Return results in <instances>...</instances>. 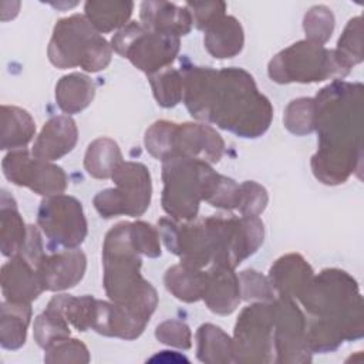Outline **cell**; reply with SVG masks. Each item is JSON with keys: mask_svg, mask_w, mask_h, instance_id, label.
Segmentation results:
<instances>
[{"mask_svg": "<svg viewBox=\"0 0 364 364\" xmlns=\"http://www.w3.org/2000/svg\"><path fill=\"white\" fill-rule=\"evenodd\" d=\"M182 77V98L193 118L242 138H257L269 129L273 107L243 68L185 65Z\"/></svg>", "mask_w": 364, "mask_h": 364, "instance_id": "obj_1", "label": "cell"}, {"mask_svg": "<svg viewBox=\"0 0 364 364\" xmlns=\"http://www.w3.org/2000/svg\"><path fill=\"white\" fill-rule=\"evenodd\" d=\"M318 148L311 158L314 176L338 185L363 164V84L333 81L314 98Z\"/></svg>", "mask_w": 364, "mask_h": 364, "instance_id": "obj_2", "label": "cell"}, {"mask_svg": "<svg viewBox=\"0 0 364 364\" xmlns=\"http://www.w3.org/2000/svg\"><path fill=\"white\" fill-rule=\"evenodd\" d=\"M131 222L112 226L102 245L104 289L111 301L151 318L158 304L154 286L141 276V256L131 240Z\"/></svg>", "mask_w": 364, "mask_h": 364, "instance_id": "obj_3", "label": "cell"}, {"mask_svg": "<svg viewBox=\"0 0 364 364\" xmlns=\"http://www.w3.org/2000/svg\"><path fill=\"white\" fill-rule=\"evenodd\" d=\"M311 320L336 327L346 340L363 337V299L354 277L340 269L313 276L299 297Z\"/></svg>", "mask_w": 364, "mask_h": 364, "instance_id": "obj_4", "label": "cell"}, {"mask_svg": "<svg viewBox=\"0 0 364 364\" xmlns=\"http://www.w3.org/2000/svg\"><path fill=\"white\" fill-rule=\"evenodd\" d=\"M47 54L57 68L81 67L84 71L97 73L109 64L112 47L85 14H73L55 23Z\"/></svg>", "mask_w": 364, "mask_h": 364, "instance_id": "obj_5", "label": "cell"}, {"mask_svg": "<svg viewBox=\"0 0 364 364\" xmlns=\"http://www.w3.org/2000/svg\"><path fill=\"white\" fill-rule=\"evenodd\" d=\"M220 173L199 159L173 158L162 162V209L175 220H193L200 200L208 202Z\"/></svg>", "mask_w": 364, "mask_h": 364, "instance_id": "obj_6", "label": "cell"}, {"mask_svg": "<svg viewBox=\"0 0 364 364\" xmlns=\"http://www.w3.org/2000/svg\"><path fill=\"white\" fill-rule=\"evenodd\" d=\"M144 142L146 151L162 162L189 158L216 164L225 152L223 138L206 124H175L161 119L146 129Z\"/></svg>", "mask_w": 364, "mask_h": 364, "instance_id": "obj_7", "label": "cell"}, {"mask_svg": "<svg viewBox=\"0 0 364 364\" xmlns=\"http://www.w3.org/2000/svg\"><path fill=\"white\" fill-rule=\"evenodd\" d=\"M269 77L279 84L338 81L348 75L350 68L336 50L309 40L297 41L277 53L269 63Z\"/></svg>", "mask_w": 364, "mask_h": 364, "instance_id": "obj_8", "label": "cell"}, {"mask_svg": "<svg viewBox=\"0 0 364 364\" xmlns=\"http://www.w3.org/2000/svg\"><path fill=\"white\" fill-rule=\"evenodd\" d=\"M111 179L115 188L104 189L94 198V208L102 218L108 219L119 215L136 218L149 208L152 182L144 164L122 162L117 166Z\"/></svg>", "mask_w": 364, "mask_h": 364, "instance_id": "obj_9", "label": "cell"}, {"mask_svg": "<svg viewBox=\"0 0 364 364\" xmlns=\"http://www.w3.org/2000/svg\"><path fill=\"white\" fill-rule=\"evenodd\" d=\"M179 46V37L151 31L136 21L128 23L111 38L112 50L148 75L169 67Z\"/></svg>", "mask_w": 364, "mask_h": 364, "instance_id": "obj_10", "label": "cell"}, {"mask_svg": "<svg viewBox=\"0 0 364 364\" xmlns=\"http://www.w3.org/2000/svg\"><path fill=\"white\" fill-rule=\"evenodd\" d=\"M215 239L212 264L235 269L263 243L264 226L257 216H209Z\"/></svg>", "mask_w": 364, "mask_h": 364, "instance_id": "obj_11", "label": "cell"}, {"mask_svg": "<svg viewBox=\"0 0 364 364\" xmlns=\"http://www.w3.org/2000/svg\"><path fill=\"white\" fill-rule=\"evenodd\" d=\"M232 340L235 363L274 361L272 301H259L245 307L235 324Z\"/></svg>", "mask_w": 364, "mask_h": 364, "instance_id": "obj_12", "label": "cell"}, {"mask_svg": "<svg viewBox=\"0 0 364 364\" xmlns=\"http://www.w3.org/2000/svg\"><path fill=\"white\" fill-rule=\"evenodd\" d=\"M158 232L166 249L176 255L181 263L196 269L213 263L215 240L209 218L193 222L161 218Z\"/></svg>", "mask_w": 364, "mask_h": 364, "instance_id": "obj_13", "label": "cell"}, {"mask_svg": "<svg viewBox=\"0 0 364 364\" xmlns=\"http://www.w3.org/2000/svg\"><path fill=\"white\" fill-rule=\"evenodd\" d=\"M37 225L57 246L75 249L87 236V219L81 202L70 195H54L41 200Z\"/></svg>", "mask_w": 364, "mask_h": 364, "instance_id": "obj_14", "label": "cell"}, {"mask_svg": "<svg viewBox=\"0 0 364 364\" xmlns=\"http://www.w3.org/2000/svg\"><path fill=\"white\" fill-rule=\"evenodd\" d=\"M3 175L17 186H24L41 196L61 195L67 188V175L61 166L31 156L26 148L13 149L1 161Z\"/></svg>", "mask_w": 364, "mask_h": 364, "instance_id": "obj_15", "label": "cell"}, {"mask_svg": "<svg viewBox=\"0 0 364 364\" xmlns=\"http://www.w3.org/2000/svg\"><path fill=\"white\" fill-rule=\"evenodd\" d=\"M273 310V350L276 363H309L311 351L306 343L307 320L294 299L277 297Z\"/></svg>", "mask_w": 364, "mask_h": 364, "instance_id": "obj_16", "label": "cell"}, {"mask_svg": "<svg viewBox=\"0 0 364 364\" xmlns=\"http://www.w3.org/2000/svg\"><path fill=\"white\" fill-rule=\"evenodd\" d=\"M87 257L80 249L44 255L37 266L44 290L61 291L74 287L84 277Z\"/></svg>", "mask_w": 364, "mask_h": 364, "instance_id": "obj_17", "label": "cell"}, {"mask_svg": "<svg viewBox=\"0 0 364 364\" xmlns=\"http://www.w3.org/2000/svg\"><path fill=\"white\" fill-rule=\"evenodd\" d=\"M149 318L124 304L97 300L91 328L107 337L135 340L144 333Z\"/></svg>", "mask_w": 364, "mask_h": 364, "instance_id": "obj_18", "label": "cell"}, {"mask_svg": "<svg viewBox=\"0 0 364 364\" xmlns=\"http://www.w3.org/2000/svg\"><path fill=\"white\" fill-rule=\"evenodd\" d=\"M44 291L37 269L23 256L16 255L1 266V293L4 300L30 303Z\"/></svg>", "mask_w": 364, "mask_h": 364, "instance_id": "obj_19", "label": "cell"}, {"mask_svg": "<svg viewBox=\"0 0 364 364\" xmlns=\"http://www.w3.org/2000/svg\"><path fill=\"white\" fill-rule=\"evenodd\" d=\"M78 129L70 115L50 118L37 135L31 155L44 161H55L71 152L77 144Z\"/></svg>", "mask_w": 364, "mask_h": 364, "instance_id": "obj_20", "label": "cell"}, {"mask_svg": "<svg viewBox=\"0 0 364 364\" xmlns=\"http://www.w3.org/2000/svg\"><path fill=\"white\" fill-rule=\"evenodd\" d=\"M313 269L299 253L279 257L269 270V282L279 297L299 299L313 277Z\"/></svg>", "mask_w": 364, "mask_h": 364, "instance_id": "obj_21", "label": "cell"}, {"mask_svg": "<svg viewBox=\"0 0 364 364\" xmlns=\"http://www.w3.org/2000/svg\"><path fill=\"white\" fill-rule=\"evenodd\" d=\"M202 300L215 314L226 316L233 313L242 300L239 276L233 269L212 264L208 270V283Z\"/></svg>", "mask_w": 364, "mask_h": 364, "instance_id": "obj_22", "label": "cell"}, {"mask_svg": "<svg viewBox=\"0 0 364 364\" xmlns=\"http://www.w3.org/2000/svg\"><path fill=\"white\" fill-rule=\"evenodd\" d=\"M139 17L141 24L148 30L176 37L186 36L193 26L189 10L169 1L141 3Z\"/></svg>", "mask_w": 364, "mask_h": 364, "instance_id": "obj_23", "label": "cell"}, {"mask_svg": "<svg viewBox=\"0 0 364 364\" xmlns=\"http://www.w3.org/2000/svg\"><path fill=\"white\" fill-rule=\"evenodd\" d=\"M205 48L215 58H232L237 55L245 44L240 21L233 16L223 14L205 30Z\"/></svg>", "mask_w": 364, "mask_h": 364, "instance_id": "obj_24", "label": "cell"}, {"mask_svg": "<svg viewBox=\"0 0 364 364\" xmlns=\"http://www.w3.org/2000/svg\"><path fill=\"white\" fill-rule=\"evenodd\" d=\"M95 95L94 81L82 73H71L55 84V101L60 109L68 115L85 109Z\"/></svg>", "mask_w": 364, "mask_h": 364, "instance_id": "obj_25", "label": "cell"}, {"mask_svg": "<svg viewBox=\"0 0 364 364\" xmlns=\"http://www.w3.org/2000/svg\"><path fill=\"white\" fill-rule=\"evenodd\" d=\"M26 237L27 226L17 210L16 200L3 189L0 198V249L3 256H16L23 247Z\"/></svg>", "mask_w": 364, "mask_h": 364, "instance_id": "obj_26", "label": "cell"}, {"mask_svg": "<svg viewBox=\"0 0 364 364\" xmlns=\"http://www.w3.org/2000/svg\"><path fill=\"white\" fill-rule=\"evenodd\" d=\"M30 318V303H13L3 300L0 316V344L3 348L17 350L24 346Z\"/></svg>", "mask_w": 364, "mask_h": 364, "instance_id": "obj_27", "label": "cell"}, {"mask_svg": "<svg viewBox=\"0 0 364 364\" xmlns=\"http://www.w3.org/2000/svg\"><path fill=\"white\" fill-rule=\"evenodd\" d=\"M164 282L168 291L176 299L185 303H193L203 297L208 283V272L179 263L166 270Z\"/></svg>", "mask_w": 364, "mask_h": 364, "instance_id": "obj_28", "label": "cell"}, {"mask_svg": "<svg viewBox=\"0 0 364 364\" xmlns=\"http://www.w3.org/2000/svg\"><path fill=\"white\" fill-rule=\"evenodd\" d=\"M36 122L23 108L16 105H1V149H20L33 139Z\"/></svg>", "mask_w": 364, "mask_h": 364, "instance_id": "obj_29", "label": "cell"}, {"mask_svg": "<svg viewBox=\"0 0 364 364\" xmlns=\"http://www.w3.org/2000/svg\"><path fill=\"white\" fill-rule=\"evenodd\" d=\"M196 355L206 364L233 361V340L218 326L206 323L196 331Z\"/></svg>", "mask_w": 364, "mask_h": 364, "instance_id": "obj_30", "label": "cell"}, {"mask_svg": "<svg viewBox=\"0 0 364 364\" xmlns=\"http://www.w3.org/2000/svg\"><path fill=\"white\" fill-rule=\"evenodd\" d=\"M122 162L124 159L118 144L108 136L94 139L84 155V168L87 173L95 179L111 178L117 166Z\"/></svg>", "mask_w": 364, "mask_h": 364, "instance_id": "obj_31", "label": "cell"}, {"mask_svg": "<svg viewBox=\"0 0 364 364\" xmlns=\"http://www.w3.org/2000/svg\"><path fill=\"white\" fill-rule=\"evenodd\" d=\"M132 1H87L85 17L100 33H109L125 27L132 14Z\"/></svg>", "mask_w": 364, "mask_h": 364, "instance_id": "obj_32", "label": "cell"}, {"mask_svg": "<svg viewBox=\"0 0 364 364\" xmlns=\"http://www.w3.org/2000/svg\"><path fill=\"white\" fill-rule=\"evenodd\" d=\"M70 323L61 310L50 300L46 310L34 320V340L41 348H48L54 343L70 337Z\"/></svg>", "mask_w": 364, "mask_h": 364, "instance_id": "obj_33", "label": "cell"}, {"mask_svg": "<svg viewBox=\"0 0 364 364\" xmlns=\"http://www.w3.org/2000/svg\"><path fill=\"white\" fill-rule=\"evenodd\" d=\"M51 301L61 310L67 321L78 331H87L92 327L97 299L92 296L74 297L70 294H57Z\"/></svg>", "mask_w": 364, "mask_h": 364, "instance_id": "obj_34", "label": "cell"}, {"mask_svg": "<svg viewBox=\"0 0 364 364\" xmlns=\"http://www.w3.org/2000/svg\"><path fill=\"white\" fill-rule=\"evenodd\" d=\"M148 78L158 105L172 108L181 102L183 97V77L181 71L166 67L148 75Z\"/></svg>", "mask_w": 364, "mask_h": 364, "instance_id": "obj_35", "label": "cell"}, {"mask_svg": "<svg viewBox=\"0 0 364 364\" xmlns=\"http://www.w3.org/2000/svg\"><path fill=\"white\" fill-rule=\"evenodd\" d=\"M284 127L294 135H307L314 131L316 104L314 98H296L289 102L283 117Z\"/></svg>", "mask_w": 364, "mask_h": 364, "instance_id": "obj_36", "label": "cell"}, {"mask_svg": "<svg viewBox=\"0 0 364 364\" xmlns=\"http://www.w3.org/2000/svg\"><path fill=\"white\" fill-rule=\"evenodd\" d=\"M303 28L306 33V40L324 44L330 40L334 30V16L331 10L326 6H313L303 18Z\"/></svg>", "mask_w": 364, "mask_h": 364, "instance_id": "obj_37", "label": "cell"}, {"mask_svg": "<svg viewBox=\"0 0 364 364\" xmlns=\"http://www.w3.org/2000/svg\"><path fill=\"white\" fill-rule=\"evenodd\" d=\"M336 53L343 63L351 70L353 65L363 61L361 51V17L357 16L348 20L343 34L338 38Z\"/></svg>", "mask_w": 364, "mask_h": 364, "instance_id": "obj_38", "label": "cell"}, {"mask_svg": "<svg viewBox=\"0 0 364 364\" xmlns=\"http://www.w3.org/2000/svg\"><path fill=\"white\" fill-rule=\"evenodd\" d=\"M46 363H88L90 353L84 343L77 338H63L44 350Z\"/></svg>", "mask_w": 364, "mask_h": 364, "instance_id": "obj_39", "label": "cell"}, {"mask_svg": "<svg viewBox=\"0 0 364 364\" xmlns=\"http://www.w3.org/2000/svg\"><path fill=\"white\" fill-rule=\"evenodd\" d=\"M242 299L245 300H260V301H273L276 299V293L264 276L259 272L247 269L240 272L239 274Z\"/></svg>", "mask_w": 364, "mask_h": 364, "instance_id": "obj_40", "label": "cell"}, {"mask_svg": "<svg viewBox=\"0 0 364 364\" xmlns=\"http://www.w3.org/2000/svg\"><path fill=\"white\" fill-rule=\"evenodd\" d=\"M131 240L139 255L148 257L161 256V236L152 225L136 220L131 223Z\"/></svg>", "mask_w": 364, "mask_h": 364, "instance_id": "obj_41", "label": "cell"}, {"mask_svg": "<svg viewBox=\"0 0 364 364\" xmlns=\"http://www.w3.org/2000/svg\"><path fill=\"white\" fill-rule=\"evenodd\" d=\"M269 202V195L264 186L255 181L240 183V198L237 210L242 216H259Z\"/></svg>", "mask_w": 364, "mask_h": 364, "instance_id": "obj_42", "label": "cell"}, {"mask_svg": "<svg viewBox=\"0 0 364 364\" xmlns=\"http://www.w3.org/2000/svg\"><path fill=\"white\" fill-rule=\"evenodd\" d=\"M158 341L176 348L188 350L192 347V333L186 323L179 320H165L155 328Z\"/></svg>", "mask_w": 364, "mask_h": 364, "instance_id": "obj_43", "label": "cell"}, {"mask_svg": "<svg viewBox=\"0 0 364 364\" xmlns=\"http://www.w3.org/2000/svg\"><path fill=\"white\" fill-rule=\"evenodd\" d=\"M185 7L192 16V21L198 30H206L213 21L222 17L226 11V3L223 1H203V3H186Z\"/></svg>", "mask_w": 364, "mask_h": 364, "instance_id": "obj_44", "label": "cell"}]
</instances>
